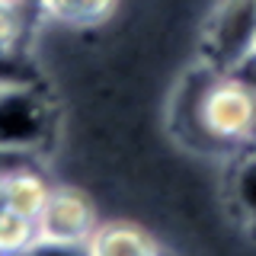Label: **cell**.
Listing matches in <instances>:
<instances>
[{"instance_id": "6da1fadb", "label": "cell", "mask_w": 256, "mask_h": 256, "mask_svg": "<svg viewBox=\"0 0 256 256\" xmlns=\"http://www.w3.org/2000/svg\"><path fill=\"white\" fill-rule=\"evenodd\" d=\"M256 109V86L237 70L205 64L182 80L173 102V125L182 141L198 150L250 148V128Z\"/></svg>"}, {"instance_id": "7a4b0ae2", "label": "cell", "mask_w": 256, "mask_h": 256, "mask_svg": "<svg viewBox=\"0 0 256 256\" xmlns=\"http://www.w3.org/2000/svg\"><path fill=\"white\" fill-rule=\"evenodd\" d=\"M54 138V106L29 84H0V150L42 154Z\"/></svg>"}, {"instance_id": "3957f363", "label": "cell", "mask_w": 256, "mask_h": 256, "mask_svg": "<svg viewBox=\"0 0 256 256\" xmlns=\"http://www.w3.org/2000/svg\"><path fill=\"white\" fill-rule=\"evenodd\" d=\"M96 224H100L96 208L86 192L70 186H54L36 221V246L32 250H42V246L77 250V246H86Z\"/></svg>"}, {"instance_id": "277c9868", "label": "cell", "mask_w": 256, "mask_h": 256, "mask_svg": "<svg viewBox=\"0 0 256 256\" xmlns=\"http://www.w3.org/2000/svg\"><path fill=\"white\" fill-rule=\"evenodd\" d=\"M256 48V0H221L205 26V58L221 70H237Z\"/></svg>"}, {"instance_id": "5b68a950", "label": "cell", "mask_w": 256, "mask_h": 256, "mask_svg": "<svg viewBox=\"0 0 256 256\" xmlns=\"http://www.w3.org/2000/svg\"><path fill=\"white\" fill-rule=\"evenodd\" d=\"M84 250L96 256H148V253H160V244L144 228L112 221V224H96Z\"/></svg>"}, {"instance_id": "8992f818", "label": "cell", "mask_w": 256, "mask_h": 256, "mask_svg": "<svg viewBox=\"0 0 256 256\" xmlns=\"http://www.w3.org/2000/svg\"><path fill=\"white\" fill-rule=\"evenodd\" d=\"M52 182L45 180L42 173L36 170V164H26V166H16L13 173L4 176V198H6V208L29 221H38L42 208L52 196Z\"/></svg>"}, {"instance_id": "52a82bcc", "label": "cell", "mask_w": 256, "mask_h": 256, "mask_svg": "<svg viewBox=\"0 0 256 256\" xmlns=\"http://www.w3.org/2000/svg\"><path fill=\"white\" fill-rule=\"evenodd\" d=\"M228 202L244 228L256 230V148H240L228 176Z\"/></svg>"}, {"instance_id": "ba28073f", "label": "cell", "mask_w": 256, "mask_h": 256, "mask_svg": "<svg viewBox=\"0 0 256 256\" xmlns=\"http://www.w3.org/2000/svg\"><path fill=\"white\" fill-rule=\"evenodd\" d=\"M118 0H38L45 16L68 26H100L106 22Z\"/></svg>"}, {"instance_id": "9c48e42d", "label": "cell", "mask_w": 256, "mask_h": 256, "mask_svg": "<svg viewBox=\"0 0 256 256\" xmlns=\"http://www.w3.org/2000/svg\"><path fill=\"white\" fill-rule=\"evenodd\" d=\"M26 10L29 6H16V4L0 0V61L13 58L26 42V32H29Z\"/></svg>"}, {"instance_id": "30bf717a", "label": "cell", "mask_w": 256, "mask_h": 256, "mask_svg": "<svg viewBox=\"0 0 256 256\" xmlns=\"http://www.w3.org/2000/svg\"><path fill=\"white\" fill-rule=\"evenodd\" d=\"M36 246V221L4 208L0 212V253H26Z\"/></svg>"}, {"instance_id": "8fae6325", "label": "cell", "mask_w": 256, "mask_h": 256, "mask_svg": "<svg viewBox=\"0 0 256 256\" xmlns=\"http://www.w3.org/2000/svg\"><path fill=\"white\" fill-rule=\"evenodd\" d=\"M250 148H256V109H253V128H250Z\"/></svg>"}, {"instance_id": "7c38bea8", "label": "cell", "mask_w": 256, "mask_h": 256, "mask_svg": "<svg viewBox=\"0 0 256 256\" xmlns=\"http://www.w3.org/2000/svg\"><path fill=\"white\" fill-rule=\"evenodd\" d=\"M4 4H16V6H29V4H38V0H4Z\"/></svg>"}, {"instance_id": "4fadbf2b", "label": "cell", "mask_w": 256, "mask_h": 256, "mask_svg": "<svg viewBox=\"0 0 256 256\" xmlns=\"http://www.w3.org/2000/svg\"><path fill=\"white\" fill-rule=\"evenodd\" d=\"M0 84H4V77H0Z\"/></svg>"}]
</instances>
